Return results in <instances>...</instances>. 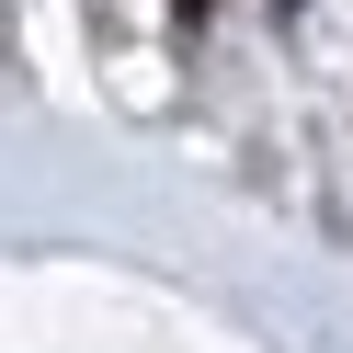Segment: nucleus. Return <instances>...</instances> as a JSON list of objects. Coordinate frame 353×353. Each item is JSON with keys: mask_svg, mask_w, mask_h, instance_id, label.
I'll return each mask as SVG.
<instances>
[{"mask_svg": "<svg viewBox=\"0 0 353 353\" xmlns=\"http://www.w3.org/2000/svg\"><path fill=\"white\" fill-rule=\"evenodd\" d=\"M285 12H296V0H285Z\"/></svg>", "mask_w": 353, "mask_h": 353, "instance_id": "2", "label": "nucleus"}, {"mask_svg": "<svg viewBox=\"0 0 353 353\" xmlns=\"http://www.w3.org/2000/svg\"><path fill=\"white\" fill-rule=\"evenodd\" d=\"M194 12H205V0H183V23H194Z\"/></svg>", "mask_w": 353, "mask_h": 353, "instance_id": "1", "label": "nucleus"}]
</instances>
